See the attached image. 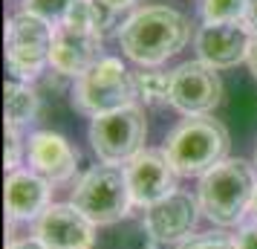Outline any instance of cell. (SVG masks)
I'll return each instance as SVG.
<instances>
[{
	"instance_id": "7c38bea8",
	"label": "cell",
	"mask_w": 257,
	"mask_h": 249,
	"mask_svg": "<svg viewBox=\"0 0 257 249\" xmlns=\"http://www.w3.org/2000/svg\"><path fill=\"white\" fill-rule=\"evenodd\" d=\"M254 32L248 29L245 21L240 24H202L199 26L194 47L202 64H208L214 70H228L237 67L240 61L248 58Z\"/></svg>"
},
{
	"instance_id": "4fadbf2b",
	"label": "cell",
	"mask_w": 257,
	"mask_h": 249,
	"mask_svg": "<svg viewBox=\"0 0 257 249\" xmlns=\"http://www.w3.org/2000/svg\"><path fill=\"white\" fill-rule=\"evenodd\" d=\"M104 58L101 55V35L98 32H81L67 24L55 26L52 38V52H49V67L64 75V78H81Z\"/></svg>"
},
{
	"instance_id": "2e32d148",
	"label": "cell",
	"mask_w": 257,
	"mask_h": 249,
	"mask_svg": "<svg viewBox=\"0 0 257 249\" xmlns=\"http://www.w3.org/2000/svg\"><path fill=\"white\" fill-rule=\"evenodd\" d=\"M6 128L21 131L26 125H32L41 113V96L29 87L26 81H6Z\"/></svg>"
},
{
	"instance_id": "ffe728a7",
	"label": "cell",
	"mask_w": 257,
	"mask_h": 249,
	"mask_svg": "<svg viewBox=\"0 0 257 249\" xmlns=\"http://www.w3.org/2000/svg\"><path fill=\"white\" fill-rule=\"evenodd\" d=\"M70 6H72V0H24L21 12H29L35 18H41V21H47V24L58 26V24H64Z\"/></svg>"
},
{
	"instance_id": "9c48e42d",
	"label": "cell",
	"mask_w": 257,
	"mask_h": 249,
	"mask_svg": "<svg viewBox=\"0 0 257 249\" xmlns=\"http://www.w3.org/2000/svg\"><path fill=\"white\" fill-rule=\"evenodd\" d=\"M124 177H127L133 206L145 212L159 200H165L168 194H174L179 174L168 162L162 148H145L124 165Z\"/></svg>"
},
{
	"instance_id": "5b68a950",
	"label": "cell",
	"mask_w": 257,
	"mask_h": 249,
	"mask_svg": "<svg viewBox=\"0 0 257 249\" xmlns=\"http://www.w3.org/2000/svg\"><path fill=\"white\" fill-rule=\"evenodd\" d=\"M136 102L139 99H136L133 72H127V67L118 58H101L90 72L75 78V87H72V107L93 119L116 113Z\"/></svg>"
},
{
	"instance_id": "9a60e30c",
	"label": "cell",
	"mask_w": 257,
	"mask_h": 249,
	"mask_svg": "<svg viewBox=\"0 0 257 249\" xmlns=\"http://www.w3.org/2000/svg\"><path fill=\"white\" fill-rule=\"evenodd\" d=\"M52 206V183L35 174L32 168H18L6 177V217L12 223L41 220Z\"/></svg>"
},
{
	"instance_id": "d4e9b609",
	"label": "cell",
	"mask_w": 257,
	"mask_h": 249,
	"mask_svg": "<svg viewBox=\"0 0 257 249\" xmlns=\"http://www.w3.org/2000/svg\"><path fill=\"white\" fill-rule=\"evenodd\" d=\"M6 249H47L38 237H24V240H9Z\"/></svg>"
},
{
	"instance_id": "7a4b0ae2",
	"label": "cell",
	"mask_w": 257,
	"mask_h": 249,
	"mask_svg": "<svg viewBox=\"0 0 257 249\" xmlns=\"http://www.w3.org/2000/svg\"><path fill=\"white\" fill-rule=\"evenodd\" d=\"M257 194V165L248 159H222L199 177L197 200L202 214L217 226H237L251 212Z\"/></svg>"
},
{
	"instance_id": "ac0fdd59",
	"label": "cell",
	"mask_w": 257,
	"mask_h": 249,
	"mask_svg": "<svg viewBox=\"0 0 257 249\" xmlns=\"http://www.w3.org/2000/svg\"><path fill=\"white\" fill-rule=\"evenodd\" d=\"M171 78L174 72L162 70H142L133 72V84H136V99L148 107L171 105Z\"/></svg>"
},
{
	"instance_id": "484cf974",
	"label": "cell",
	"mask_w": 257,
	"mask_h": 249,
	"mask_svg": "<svg viewBox=\"0 0 257 249\" xmlns=\"http://www.w3.org/2000/svg\"><path fill=\"white\" fill-rule=\"evenodd\" d=\"M245 24H248V29L257 35V0H248V9H245Z\"/></svg>"
},
{
	"instance_id": "83f0119b",
	"label": "cell",
	"mask_w": 257,
	"mask_h": 249,
	"mask_svg": "<svg viewBox=\"0 0 257 249\" xmlns=\"http://www.w3.org/2000/svg\"><path fill=\"white\" fill-rule=\"evenodd\" d=\"M251 212H254V220H257V194H254V203H251Z\"/></svg>"
},
{
	"instance_id": "7402d4cb",
	"label": "cell",
	"mask_w": 257,
	"mask_h": 249,
	"mask_svg": "<svg viewBox=\"0 0 257 249\" xmlns=\"http://www.w3.org/2000/svg\"><path fill=\"white\" fill-rule=\"evenodd\" d=\"M26 145L21 139V131H15V128H6V168H9V174L21 168V156H24Z\"/></svg>"
},
{
	"instance_id": "30bf717a",
	"label": "cell",
	"mask_w": 257,
	"mask_h": 249,
	"mask_svg": "<svg viewBox=\"0 0 257 249\" xmlns=\"http://www.w3.org/2000/svg\"><path fill=\"white\" fill-rule=\"evenodd\" d=\"M199 200L191 191L176 189L156 206L145 209V232L153 243H182L191 237L199 220Z\"/></svg>"
},
{
	"instance_id": "5bb4252c",
	"label": "cell",
	"mask_w": 257,
	"mask_h": 249,
	"mask_svg": "<svg viewBox=\"0 0 257 249\" xmlns=\"http://www.w3.org/2000/svg\"><path fill=\"white\" fill-rule=\"evenodd\" d=\"M26 159H29V168L44 180H49L52 186L72 180L75 168H78V151L61 133L52 131H35L29 136Z\"/></svg>"
},
{
	"instance_id": "4316f807",
	"label": "cell",
	"mask_w": 257,
	"mask_h": 249,
	"mask_svg": "<svg viewBox=\"0 0 257 249\" xmlns=\"http://www.w3.org/2000/svg\"><path fill=\"white\" fill-rule=\"evenodd\" d=\"M248 70H251V75L257 78V35L251 38V47H248Z\"/></svg>"
},
{
	"instance_id": "603a6c76",
	"label": "cell",
	"mask_w": 257,
	"mask_h": 249,
	"mask_svg": "<svg viewBox=\"0 0 257 249\" xmlns=\"http://www.w3.org/2000/svg\"><path fill=\"white\" fill-rule=\"evenodd\" d=\"M234 240H237V246L240 249H257V220L254 223L240 226V232L234 235Z\"/></svg>"
},
{
	"instance_id": "cb8c5ba5",
	"label": "cell",
	"mask_w": 257,
	"mask_h": 249,
	"mask_svg": "<svg viewBox=\"0 0 257 249\" xmlns=\"http://www.w3.org/2000/svg\"><path fill=\"white\" fill-rule=\"evenodd\" d=\"M101 6H104L107 12H124V9H130V6H136V0H98Z\"/></svg>"
},
{
	"instance_id": "277c9868",
	"label": "cell",
	"mask_w": 257,
	"mask_h": 249,
	"mask_svg": "<svg viewBox=\"0 0 257 249\" xmlns=\"http://www.w3.org/2000/svg\"><path fill=\"white\" fill-rule=\"evenodd\" d=\"M70 203L75 209H81L95 226H113L136 209L133 197H130L124 168L104 165V162L84 171L72 189Z\"/></svg>"
},
{
	"instance_id": "44dd1931",
	"label": "cell",
	"mask_w": 257,
	"mask_h": 249,
	"mask_svg": "<svg viewBox=\"0 0 257 249\" xmlns=\"http://www.w3.org/2000/svg\"><path fill=\"white\" fill-rule=\"evenodd\" d=\"M176 249H240L237 240L231 235L222 232H202V235H191L188 240H182Z\"/></svg>"
},
{
	"instance_id": "3957f363",
	"label": "cell",
	"mask_w": 257,
	"mask_h": 249,
	"mask_svg": "<svg viewBox=\"0 0 257 249\" xmlns=\"http://www.w3.org/2000/svg\"><path fill=\"white\" fill-rule=\"evenodd\" d=\"M228 131L214 116H188L168 133L162 151L179 177H202L228 154Z\"/></svg>"
},
{
	"instance_id": "d6986e66",
	"label": "cell",
	"mask_w": 257,
	"mask_h": 249,
	"mask_svg": "<svg viewBox=\"0 0 257 249\" xmlns=\"http://www.w3.org/2000/svg\"><path fill=\"white\" fill-rule=\"evenodd\" d=\"M199 9L205 24H240L245 21L248 0H202Z\"/></svg>"
},
{
	"instance_id": "8992f818",
	"label": "cell",
	"mask_w": 257,
	"mask_h": 249,
	"mask_svg": "<svg viewBox=\"0 0 257 249\" xmlns=\"http://www.w3.org/2000/svg\"><path fill=\"white\" fill-rule=\"evenodd\" d=\"M55 26L29 12H18L6 24V67L15 81H35L49 64Z\"/></svg>"
},
{
	"instance_id": "8fae6325",
	"label": "cell",
	"mask_w": 257,
	"mask_h": 249,
	"mask_svg": "<svg viewBox=\"0 0 257 249\" xmlns=\"http://www.w3.org/2000/svg\"><path fill=\"white\" fill-rule=\"evenodd\" d=\"M35 237L47 249H93L95 223L72 203H52L35 220Z\"/></svg>"
},
{
	"instance_id": "6da1fadb",
	"label": "cell",
	"mask_w": 257,
	"mask_h": 249,
	"mask_svg": "<svg viewBox=\"0 0 257 249\" xmlns=\"http://www.w3.org/2000/svg\"><path fill=\"white\" fill-rule=\"evenodd\" d=\"M191 26L185 15L168 6H148L130 15L118 29V44L130 61L139 67H159L188 44Z\"/></svg>"
},
{
	"instance_id": "e0dca14e",
	"label": "cell",
	"mask_w": 257,
	"mask_h": 249,
	"mask_svg": "<svg viewBox=\"0 0 257 249\" xmlns=\"http://www.w3.org/2000/svg\"><path fill=\"white\" fill-rule=\"evenodd\" d=\"M113 21V12H107L98 0H72L70 12L64 18V24L81 32H98L104 35V29Z\"/></svg>"
},
{
	"instance_id": "ba28073f",
	"label": "cell",
	"mask_w": 257,
	"mask_h": 249,
	"mask_svg": "<svg viewBox=\"0 0 257 249\" xmlns=\"http://www.w3.org/2000/svg\"><path fill=\"white\" fill-rule=\"evenodd\" d=\"M222 99V81L217 70L202 61H185L171 78V105L185 116H208Z\"/></svg>"
},
{
	"instance_id": "f1b7e54d",
	"label": "cell",
	"mask_w": 257,
	"mask_h": 249,
	"mask_svg": "<svg viewBox=\"0 0 257 249\" xmlns=\"http://www.w3.org/2000/svg\"><path fill=\"white\" fill-rule=\"evenodd\" d=\"M254 165H257V151H254Z\"/></svg>"
},
{
	"instance_id": "52a82bcc",
	"label": "cell",
	"mask_w": 257,
	"mask_h": 249,
	"mask_svg": "<svg viewBox=\"0 0 257 249\" xmlns=\"http://www.w3.org/2000/svg\"><path fill=\"white\" fill-rule=\"evenodd\" d=\"M145 139H148V122H145V110L139 105L95 116L90 125L93 151L104 165L124 168L139 151H145Z\"/></svg>"
}]
</instances>
